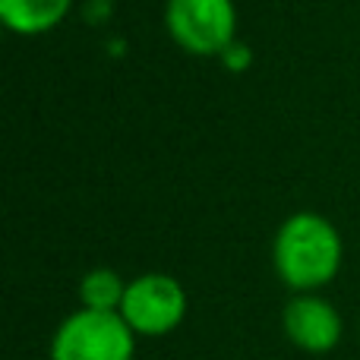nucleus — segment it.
Masks as SVG:
<instances>
[{
  "instance_id": "obj_5",
  "label": "nucleus",
  "mask_w": 360,
  "mask_h": 360,
  "mask_svg": "<svg viewBox=\"0 0 360 360\" xmlns=\"http://www.w3.org/2000/svg\"><path fill=\"white\" fill-rule=\"evenodd\" d=\"M281 329H285L288 342L307 354H329L332 348H338L345 335L342 313L316 291L294 294L288 300L285 313H281Z\"/></svg>"
},
{
  "instance_id": "obj_4",
  "label": "nucleus",
  "mask_w": 360,
  "mask_h": 360,
  "mask_svg": "<svg viewBox=\"0 0 360 360\" xmlns=\"http://www.w3.org/2000/svg\"><path fill=\"white\" fill-rule=\"evenodd\" d=\"M120 316L127 319V326L139 338H165L184 323L186 291L174 275H165V272L136 275L127 285Z\"/></svg>"
},
{
  "instance_id": "obj_7",
  "label": "nucleus",
  "mask_w": 360,
  "mask_h": 360,
  "mask_svg": "<svg viewBox=\"0 0 360 360\" xmlns=\"http://www.w3.org/2000/svg\"><path fill=\"white\" fill-rule=\"evenodd\" d=\"M127 285L114 269H92V272L82 275L79 281V304L82 310H98V313H120L127 297Z\"/></svg>"
},
{
  "instance_id": "obj_8",
  "label": "nucleus",
  "mask_w": 360,
  "mask_h": 360,
  "mask_svg": "<svg viewBox=\"0 0 360 360\" xmlns=\"http://www.w3.org/2000/svg\"><path fill=\"white\" fill-rule=\"evenodd\" d=\"M218 60H221L228 70L240 73V70H247L250 63H253V54H250V48L243 41H234V44H228V48H224V54L218 57Z\"/></svg>"
},
{
  "instance_id": "obj_2",
  "label": "nucleus",
  "mask_w": 360,
  "mask_h": 360,
  "mask_svg": "<svg viewBox=\"0 0 360 360\" xmlns=\"http://www.w3.org/2000/svg\"><path fill=\"white\" fill-rule=\"evenodd\" d=\"M136 338L120 313L79 307L51 335V360H133Z\"/></svg>"
},
{
  "instance_id": "obj_1",
  "label": "nucleus",
  "mask_w": 360,
  "mask_h": 360,
  "mask_svg": "<svg viewBox=\"0 0 360 360\" xmlns=\"http://www.w3.org/2000/svg\"><path fill=\"white\" fill-rule=\"evenodd\" d=\"M342 259V234L319 212H294L281 221L272 243L275 272L294 294H313L335 281Z\"/></svg>"
},
{
  "instance_id": "obj_3",
  "label": "nucleus",
  "mask_w": 360,
  "mask_h": 360,
  "mask_svg": "<svg viewBox=\"0 0 360 360\" xmlns=\"http://www.w3.org/2000/svg\"><path fill=\"white\" fill-rule=\"evenodd\" d=\"M165 29L186 54L221 57L237 41V6L234 0H168Z\"/></svg>"
},
{
  "instance_id": "obj_6",
  "label": "nucleus",
  "mask_w": 360,
  "mask_h": 360,
  "mask_svg": "<svg viewBox=\"0 0 360 360\" xmlns=\"http://www.w3.org/2000/svg\"><path fill=\"white\" fill-rule=\"evenodd\" d=\"M73 0H0V19L13 35H48L67 19Z\"/></svg>"
}]
</instances>
